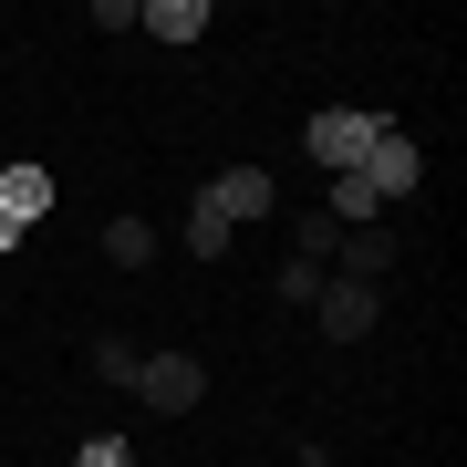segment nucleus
I'll use <instances>...</instances> for the list:
<instances>
[{
	"mask_svg": "<svg viewBox=\"0 0 467 467\" xmlns=\"http://www.w3.org/2000/svg\"><path fill=\"white\" fill-rule=\"evenodd\" d=\"M198 395H208L198 353H146V364H135V405H146V416H198Z\"/></svg>",
	"mask_w": 467,
	"mask_h": 467,
	"instance_id": "1",
	"label": "nucleus"
},
{
	"mask_svg": "<svg viewBox=\"0 0 467 467\" xmlns=\"http://www.w3.org/2000/svg\"><path fill=\"white\" fill-rule=\"evenodd\" d=\"M374 135H384V115H364V104H322V115H312V156H322L333 177H353Z\"/></svg>",
	"mask_w": 467,
	"mask_h": 467,
	"instance_id": "2",
	"label": "nucleus"
},
{
	"mask_svg": "<svg viewBox=\"0 0 467 467\" xmlns=\"http://www.w3.org/2000/svg\"><path fill=\"white\" fill-rule=\"evenodd\" d=\"M198 198L229 218V229H250V218H270V208H281V177H270V167H218Z\"/></svg>",
	"mask_w": 467,
	"mask_h": 467,
	"instance_id": "3",
	"label": "nucleus"
},
{
	"mask_svg": "<svg viewBox=\"0 0 467 467\" xmlns=\"http://www.w3.org/2000/svg\"><path fill=\"white\" fill-rule=\"evenodd\" d=\"M353 177H364L374 198H416V177H426V156H416V135H405V125H384L374 146H364V167H353Z\"/></svg>",
	"mask_w": 467,
	"mask_h": 467,
	"instance_id": "4",
	"label": "nucleus"
},
{
	"mask_svg": "<svg viewBox=\"0 0 467 467\" xmlns=\"http://www.w3.org/2000/svg\"><path fill=\"white\" fill-rule=\"evenodd\" d=\"M312 322H322V343H364L374 322H384V291H364V281H322Z\"/></svg>",
	"mask_w": 467,
	"mask_h": 467,
	"instance_id": "5",
	"label": "nucleus"
},
{
	"mask_svg": "<svg viewBox=\"0 0 467 467\" xmlns=\"http://www.w3.org/2000/svg\"><path fill=\"white\" fill-rule=\"evenodd\" d=\"M384 270H395V229H343V250H333V281H384Z\"/></svg>",
	"mask_w": 467,
	"mask_h": 467,
	"instance_id": "6",
	"label": "nucleus"
},
{
	"mask_svg": "<svg viewBox=\"0 0 467 467\" xmlns=\"http://www.w3.org/2000/svg\"><path fill=\"white\" fill-rule=\"evenodd\" d=\"M135 32L146 42H198L208 32V0H135Z\"/></svg>",
	"mask_w": 467,
	"mask_h": 467,
	"instance_id": "7",
	"label": "nucleus"
},
{
	"mask_svg": "<svg viewBox=\"0 0 467 467\" xmlns=\"http://www.w3.org/2000/svg\"><path fill=\"white\" fill-rule=\"evenodd\" d=\"M42 208H52V177L42 167H0V218H11V229H32Z\"/></svg>",
	"mask_w": 467,
	"mask_h": 467,
	"instance_id": "8",
	"label": "nucleus"
},
{
	"mask_svg": "<svg viewBox=\"0 0 467 467\" xmlns=\"http://www.w3.org/2000/svg\"><path fill=\"white\" fill-rule=\"evenodd\" d=\"M104 260H115V270H146L156 260V229H146V218H104Z\"/></svg>",
	"mask_w": 467,
	"mask_h": 467,
	"instance_id": "9",
	"label": "nucleus"
},
{
	"mask_svg": "<svg viewBox=\"0 0 467 467\" xmlns=\"http://www.w3.org/2000/svg\"><path fill=\"white\" fill-rule=\"evenodd\" d=\"M229 239H239L229 218H218L208 198H187V250H198V260H229Z\"/></svg>",
	"mask_w": 467,
	"mask_h": 467,
	"instance_id": "10",
	"label": "nucleus"
},
{
	"mask_svg": "<svg viewBox=\"0 0 467 467\" xmlns=\"http://www.w3.org/2000/svg\"><path fill=\"white\" fill-rule=\"evenodd\" d=\"M135 364H146V353H135L125 333H104V343H94V374L115 384V395H135Z\"/></svg>",
	"mask_w": 467,
	"mask_h": 467,
	"instance_id": "11",
	"label": "nucleus"
},
{
	"mask_svg": "<svg viewBox=\"0 0 467 467\" xmlns=\"http://www.w3.org/2000/svg\"><path fill=\"white\" fill-rule=\"evenodd\" d=\"M333 250H343V229H333L322 208H301V260H312V270H333Z\"/></svg>",
	"mask_w": 467,
	"mask_h": 467,
	"instance_id": "12",
	"label": "nucleus"
},
{
	"mask_svg": "<svg viewBox=\"0 0 467 467\" xmlns=\"http://www.w3.org/2000/svg\"><path fill=\"white\" fill-rule=\"evenodd\" d=\"M322 281H333V270H312V260H291V270H281V301H291V312H312V301H322Z\"/></svg>",
	"mask_w": 467,
	"mask_h": 467,
	"instance_id": "13",
	"label": "nucleus"
},
{
	"mask_svg": "<svg viewBox=\"0 0 467 467\" xmlns=\"http://www.w3.org/2000/svg\"><path fill=\"white\" fill-rule=\"evenodd\" d=\"M73 467H135V447H125V436H84V447H73Z\"/></svg>",
	"mask_w": 467,
	"mask_h": 467,
	"instance_id": "14",
	"label": "nucleus"
},
{
	"mask_svg": "<svg viewBox=\"0 0 467 467\" xmlns=\"http://www.w3.org/2000/svg\"><path fill=\"white\" fill-rule=\"evenodd\" d=\"M291 467H333V447H312V436H301V447H291Z\"/></svg>",
	"mask_w": 467,
	"mask_h": 467,
	"instance_id": "15",
	"label": "nucleus"
}]
</instances>
